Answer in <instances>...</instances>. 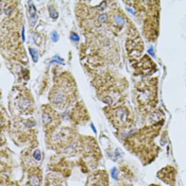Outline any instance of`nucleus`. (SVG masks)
I'll use <instances>...</instances> for the list:
<instances>
[{"mask_svg": "<svg viewBox=\"0 0 186 186\" xmlns=\"http://www.w3.org/2000/svg\"><path fill=\"white\" fill-rule=\"evenodd\" d=\"M52 186H59L58 185V184H55L54 183L53 184H52Z\"/></svg>", "mask_w": 186, "mask_h": 186, "instance_id": "b1692460", "label": "nucleus"}, {"mask_svg": "<svg viewBox=\"0 0 186 186\" xmlns=\"http://www.w3.org/2000/svg\"><path fill=\"white\" fill-rule=\"evenodd\" d=\"M87 186H109V175L105 170H98L88 178Z\"/></svg>", "mask_w": 186, "mask_h": 186, "instance_id": "423d86ee", "label": "nucleus"}, {"mask_svg": "<svg viewBox=\"0 0 186 186\" xmlns=\"http://www.w3.org/2000/svg\"><path fill=\"white\" fill-rule=\"evenodd\" d=\"M115 22H116V24L117 25H124V21L123 19L121 17L119 16H117L116 17L115 19Z\"/></svg>", "mask_w": 186, "mask_h": 186, "instance_id": "2eb2a0df", "label": "nucleus"}, {"mask_svg": "<svg viewBox=\"0 0 186 186\" xmlns=\"http://www.w3.org/2000/svg\"><path fill=\"white\" fill-rule=\"evenodd\" d=\"M52 62H58L59 64H62L64 62V60L61 59L60 57H59L58 56H55L53 58Z\"/></svg>", "mask_w": 186, "mask_h": 186, "instance_id": "f3484780", "label": "nucleus"}, {"mask_svg": "<svg viewBox=\"0 0 186 186\" xmlns=\"http://www.w3.org/2000/svg\"><path fill=\"white\" fill-rule=\"evenodd\" d=\"M135 100L138 109L142 116L147 117L152 112L158 103L157 91L156 84H140L137 87L135 93Z\"/></svg>", "mask_w": 186, "mask_h": 186, "instance_id": "7ed1b4c3", "label": "nucleus"}, {"mask_svg": "<svg viewBox=\"0 0 186 186\" xmlns=\"http://www.w3.org/2000/svg\"><path fill=\"white\" fill-rule=\"evenodd\" d=\"M48 111H49L47 110L46 112H44L42 117L43 124L45 126V127L47 129L48 128H51L52 126L54 127L52 123L54 122H55L58 118V116H56L55 114L54 111L51 109L50 112Z\"/></svg>", "mask_w": 186, "mask_h": 186, "instance_id": "0eeeda50", "label": "nucleus"}, {"mask_svg": "<svg viewBox=\"0 0 186 186\" xmlns=\"http://www.w3.org/2000/svg\"><path fill=\"white\" fill-rule=\"evenodd\" d=\"M165 123L163 118L137 130L123 139V145L144 166L154 162L161 148L155 142Z\"/></svg>", "mask_w": 186, "mask_h": 186, "instance_id": "f257e3e1", "label": "nucleus"}, {"mask_svg": "<svg viewBox=\"0 0 186 186\" xmlns=\"http://www.w3.org/2000/svg\"><path fill=\"white\" fill-rule=\"evenodd\" d=\"M51 37L53 41L55 42V43L58 41V40H59V35H58L57 31H53V32L51 33Z\"/></svg>", "mask_w": 186, "mask_h": 186, "instance_id": "4468645a", "label": "nucleus"}, {"mask_svg": "<svg viewBox=\"0 0 186 186\" xmlns=\"http://www.w3.org/2000/svg\"><path fill=\"white\" fill-rule=\"evenodd\" d=\"M157 177L164 183L170 186H174L177 180V171L172 166H166L159 170Z\"/></svg>", "mask_w": 186, "mask_h": 186, "instance_id": "39448f33", "label": "nucleus"}, {"mask_svg": "<svg viewBox=\"0 0 186 186\" xmlns=\"http://www.w3.org/2000/svg\"><path fill=\"white\" fill-rule=\"evenodd\" d=\"M107 16L106 15V14H103L100 16L98 20L99 22H103L105 21V20L107 19Z\"/></svg>", "mask_w": 186, "mask_h": 186, "instance_id": "6ab92c4d", "label": "nucleus"}, {"mask_svg": "<svg viewBox=\"0 0 186 186\" xmlns=\"http://www.w3.org/2000/svg\"><path fill=\"white\" fill-rule=\"evenodd\" d=\"M31 101L29 98L21 96L18 98V105L20 109L22 111H25L29 110L31 107Z\"/></svg>", "mask_w": 186, "mask_h": 186, "instance_id": "6e6552de", "label": "nucleus"}, {"mask_svg": "<svg viewBox=\"0 0 186 186\" xmlns=\"http://www.w3.org/2000/svg\"><path fill=\"white\" fill-rule=\"evenodd\" d=\"M105 114L117 132H126L132 128L135 124L134 114L124 105L109 106L104 109Z\"/></svg>", "mask_w": 186, "mask_h": 186, "instance_id": "f03ea898", "label": "nucleus"}, {"mask_svg": "<svg viewBox=\"0 0 186 186\" xmlns=\"http://www.w3.org/2000/svg\"><path fill=\"white\" fill-rule=\"evenodd\" d=\"M119 186H135L132 185V184L127 183H122L120 184V185Z\"/></svg>", "mask_w": 186, "mask_h": 186, "instance_id": "aec40b11", "label": "nucleus"}, {"mask_svg": "<svg viewBox=\"0 0 186 186\" xmlns=\"http://www.w3.org/2000/svg\"><path fill=\"white\" fill-rule=\"evenodd\" d=\"M120 170L122 172V175L125 179L130 181H132L135 179L134 173L127 165H122L121 166Z\"/></svg>", "mask_w": 186, "mask_h": 186, "instance_id": "1a4fd4ad", "label": "nucleus"}, {"mask_svg": "<svg viewBox=\"0 0 186 186\" xmlns=\"http://www.w3.org/2000/svg\"><path fill=\"white\" fill-rule=\"evenodd\" d=\"M28 6H29V13L30 15L31 21L33 20V22H36V21H35V20L36 19L37 20V17H36V7L31 1H28Z\"/></svg>", "mask_w": 186, "mask_h": 186, "instance_id": "9d476101", "label": "nucleus"}, {"mask_svg": "<svg viewBox=\"0 0 186 186\" xmlns=\"http://www.w3.org/2000/svg\"><path fill=\"white\" fill-rule=\"evenodd\" d=\"M30 183L32 186H38L40 184V179L36 174L31 175L30 178Z\"/></svg>", "mask_w": 186, "mask_h": 186, "instance_id": "9b49d317", "label": "nucleus"}, {"mask_svg": "<svg viewBox=\"0 0 186 186\" xmlns=\"http://www.w3.org/2000/svg\"><path fill=\"white\" fill-rule=\"evenodd\" d=\"M22 40L24 41H25V27L23 26V28H22Z\"/></svg>", "mask_w": 186, "mask_h": 186, "instance_id": "412c9836", "label": "nucleus"}, {"mask_svg": "<svg viewBox=\"0 0 186 186\" xmlns=\"http://www.w3.org/2000/svg\"><path fill=\"white\" fill-rule=\"evenodd\" d=\"M148 52L149 54H150L151 55L153 56V48L150 49L148 51Z\"/></svg>", "mask_w": 186, "mask_h": 186, "instance_id": "4be33fe9", "label": "nucleus"}, {"mask_svg": "<svg viewBox=\"0 0 186 186\" xmlns=\"http://www.w3.org/2000/svg\"><path fill=\"white\" fill-rule=\"evenodd\" d=\"M70 39L73 41H79L80 40V37L77 34H76L75 33H72L70 35Z\"/></svg>", "mask_w": 186, "mask_h": 186, "instance_id": "a211bd4d", "label": "nucleus"}, {"mask_svg": "<svg viewBox=\"0 0 186 186\" xmlns=\"http://www.w3.org/2000/svg\"><path fill=\"white\" fill-rule=\"evenodd\" d=\"M148 186H162L161 185L156 184H151Z\"/></svg>", "mask_w": 186, "mask_h": 186, "instance_id": "5701e85b", "label": "nucleus"}, {"mask_svg": "<svg viewBox=\"0 0 186 186\" xmlns=\"http://www.w3.org/2000/svg\"><path fill=\"white\" fill-rule=\"evenodd\" d=\"M49 14L50 17L52 18L53 19H57L58 18L59 15L58 13L54 9L53 7L50 6V7H49Z\"/></svg>", "mask_w": 186, "mask_h": 186, "instance_id": "ddd939ff", "label": "nucleus"}, {"mask_svg": "<svg viewBox=\"0 0 186 186\" xmlns=\"http://www.w3.org/2000/svg\"><path fill=\"white\" fill-rule=\"evenodd\" d=\"M29 51H30L31 55L32 56L33 62L35 63L37 62L38 61V53L37 51L35 49H30Z\"/></svg>", "mask_w": 186, "mask_h": 186, "instance_id": "f8f14e48", "label": "nucleus"}, {"mask_svg": "<svg viewBox=\"0 0 186 186\" xmlns=\"http://www.w3.org/2000/svg\"><path fill=\"white\" fill-rule=\"evenodd\" d=\"M33 156H34V158L36 160L40 161V160H41V155L40 151L38 150L35 151L34 153V155H33Z\"/></svg>", "mask_w": 186, "mask_h": 186, "instance_id": "dca6fc26", "label": "nucleus"}, {"mask_svg": "<svg viewBox=\"0 0 186 186\" xmlns=\"http://www.w3.org/2000/svg\"><path fill=\"white\" fill-rule=\"evenodd\" d=\"M65 81L62 82V84L59 83V85H56L51 91L50 98L52 103L57 106L60 109L66 107L70 102V98L69 97V85H65Z\"/></svg>", "mask_w": 186, "mask_h": 186, "instance_id": "20e7f679", "label": "nucleus"}]
</instances>
